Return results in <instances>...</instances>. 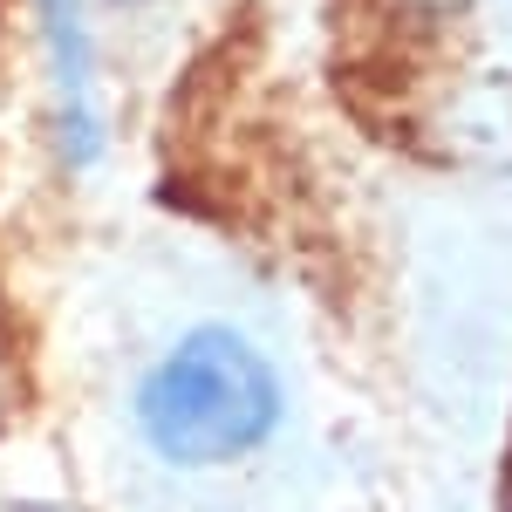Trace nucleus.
<instances>
[{
    "label": "nucleus",
    "instance_id": "obj_2",
    "mask_svg": "<svg viewBox=\"0 0 512 512\" xmlns=\"http://www.w3.org/2000/svg\"><path fill=\"white\" fill-rule=\"evenodd\" d=\"M35 35H41V69L55 82V151L69 171H96L110 151V117H103L89 0H35Z\"/></svg>",
    "mask_w": 512,
    "mask_h": 512
},
{
    "label": "nucleus",
    "instance_id": "obj_4",
    "mask_svg": "<svg viewBox=\"0 0 512 512\" xmlns=\"http://www.w3.org/2000/svg\"><path fill=\"white\" fill-rule=\"evenodd\" d=\"M110 7H144V0H110Z\"/></svg>",
    "mask_w": 512,
    "mask_h": 512
},
{
    "label": "nucleus",
    "instance_id": "obj_1",
    "mask_svg": "<svg viewBox=\"0 0 512 512\" xmlns=\"http://www.w3.org/2000/svg\"><path fill=\"white\" fill-rule=\"evenodd\" d=\"M280 369L260 342H246L226 321H198L137 376L130 417L137 437L178 472H219L253 458L280 431Z\"/></svg>",
    "mask_w": 512,
    "mask_h": 512
},
{
    "label": "nucleus",
    "instance_id": "obj_3",
    "mask_svg": "<svg viewBox=\"0 0 512 512\" xmlns=\"http://www.w3.org/2000/svg\"><path fill=\"white\" fill-rule=\"evenodd\" d=\"M21 512H69V506H21Z\"/></svg>",
    "mask_w": 512,
    "mask_h": 512
}]
</instances>
